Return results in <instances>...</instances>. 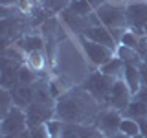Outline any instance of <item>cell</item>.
<instances>
[{"instance_id":"34","label":"cell","mask_w":147,"mask_h":138,"mask_svg":"<svg viewBox=\"0 0 147 138\" xmlns=\"http://www.w3.org/2000/svg\"><path fill=\"white\" fill-rule=\"evenodd\" d=\"M109 2H114V4H123L125 0H109Z\"/></svg>"},{"instance_id":"31","label":"cell","mask_w":147,"mask_h":138,"mask_svg":"<svg viewBox=\"0 0 147 138\" xmlns=\"http://www.w3.org/2000/svg\"><path fill=\"white\" fill-rule=\"evenodd\" d=\"M107 138H129V136H127V135H123V133L119 131V133H116V135H112V136H107Z\"/></svg>"},{"instance_id":"13","label":"cell","mask_w":147,"mask_h":138,"mask_svg":"<svg viewBox=\"0 0 147 138\" xmlns=\"http://www.w3.org/2000/svg\"><path fill=\"white\" fill-rule=\"evenodd\" d=\"M9 92H11V96H13L15 107H20V109L26 110L30 107V103H33V99H35V83L33 85H22V83H18V85L13 87Z\"/></svg>"},{"instance_id":"33","label":"cell","mask_w":147,"mask_h":138,"mask_svg":"<svg viewBox=\"0 0 147 138\" xmlns=\"http://www.w3.org/2000/svg\"><path fill=\"white\" fill-rule=\"evenodd\" d=\"M142 57H144V63H147V46H145L144 52H142Z\"/></svg>"},{"instance_id":"9","label":"cell","mask_w":147,"mask_h":138,"mask_svg":"<svg viewBox=\"0 0 147 138\" xmlns=\"http://www.w3.org/2000/svg\"><path fill=\"white\" fill-rule=\"evenodd\" d=\"M121 120H123V112H119V110L109 107L105 110H101L98 114V118H96V125L101 133H103L105 136H112L119 133V125H121Z\"/></svg>"},{"instance_id":"8","label":"cell","mask_w":147,"mask_h":138,"mask_svg":"<svg viewBox=\"0 0 147 138\" xmlns=\"http://www.w3.org/2000/svg\"><path fill=\"white\" fill-rule=\"evenodd\" d=\"M81 44H83V50H85L86 57H88L90 63L96 64V66H103L105 63H109L110 59L116 55L114 50H110L103 44H98V43H94V41H88L85 35L81 37Z\"/></svg>"},{"instance_id":"7","label":"cell","mask_w":147,"mask_h":138,"mask_svg":"<svg viewBox=\"0 0 147 138\" xmlns=\"http://www.w3.org/2000/svg\"><path fill=\"white\" fill-rule=\"evenodd\" d=\"M131 99H132V92L127 87V83L123 81V77L116 79V81H114V85H112V89H110L107 105H109V107H112V109H116V110H119V112H123V110L129 107Z\"/></svg>"},{"instance_id":"16","label":"cell","mask_w":147,"mask_h":138,"mask_svg":"<svg viewBox=\"0 0 147 138\" xmlns=\"http://www.w3.org/2000/svg\"><path fill=\"white\" fill-rule=\"evenodd\" d=\"M123 116L125 118H134V120L145 118L147 116V101H140V99L132 98L131 103H129V107L123 110Z\"/></svg>"},{"instance_id":"6","label":"cell","mask_w":147,"mask_h":138,"mask_svg":"<svg viewBox=\"0 0 147 138\" xmlns=\"http://www.w3.org/2000/svg\"><path fill=\"white\" fill-rule=\"evenodd\" d=\"M61 18H63L64 24L70 28L74 33H77V35H85V31L88 30V28L101 24V20H99V17H98V13H96V11L92 13V15L83 17V15H77V13H74L72 9L66 7L61 13Z\"/></svg>"},{"instance_id":"10","label":"cell","mask_w":147,"mask_h":138,"mask_svg":"<svg viewBox=\"0 0 147 138\" xmlns=\"http://www.w3.org/2000/svg\"><path fill=\"white\" fill-rule=\"evenodd\" d=\"M55 114V105H44L39 101L30 103V107L26 109V118H28V129L37 127V125H44L46 122L53 118Z\"/></svg>"},{"instance_id":"12","label":"cell","mask_w":147,"mask_h":138,"mask_svg":"<svg viewBox=\"0 0 147 138\" xmlns=\"http://www.w3.org/2000/svg\"><path fill=\"white\" fill-rule=\"evenodd\" d=\"M85 37H86L88 41H94V43H98V44L107 46V48L114 50V52H116L118 46H119V44L116 43V39L112 37V33H110V30H109V28H105L103 24L88 28V30L85 31Z\"/></svg>"},{"instance_id":"4","label":"cell","mask_w":147,"mask_h":138,"mask_svg":"<svg viewBox=\"0 0 147 138\" xmlns=\"http://www.w3.org/2000/svg\"><path fill=\"white\" fill-rule=\"evenodd\" d=\"M98 17L101 20V24L109 30L114 28H129L127 26V13L123 4H114V2H105L98 11Z\"/></svg>"},{"instance_id":"26","label":"cell","mask_w":147,"mask_h":138,"mask_svg":"<svg viewBox=\"0 0 147 138\" xmlns=\"http://www.w3.org/2000/svg\"><path fill=\"white\" fill-rule=\"evenodd\" d=\"M28 131H30L31 138H50L48 129H46V123H44V125H37V127H30Z\"/></svg>"},{"instance_id":"1","label":"cell","mask_w":147,"mask_h":138,"mask_svg":"<svg viewBox=\"0 0 147 138\" xmlns=\"http://www.w3.org/2000/svg\"><path fill=\"white\" fill-rule=\"evenodd\" d=\"M99 101L90 94L85 87L81 89H72L64 92L55 101V114L59 120L66 123H76V125H85L92 118H98Z\"/></svg>"},{"instance_id":"29","label":"cell","mask_w":147,"mask_h":138,"mask_svg":"<svg viewBox=\"0 0 147 138\" xmlns=\"http://www.w3.org/2000/svg\"><path fill=\"white\" fill-rule=\"evenodd\" d=\"M140 77H142V87H147V63H142V66H140Z\"/></svg>"},{"instance_id":"15","label":"cell","mask_w":147,"mask_h":138,"mask_svg":"<svg viewBox=\"0 0 147 138\" xmlns=\"http://www.w3.org/2000/svg\"><path fill=\"white\" fill-rule=\"evenodd\" d=\"M116 55L119 59H121L125 64H132V66H142V63H144V57H142V53L138 52V50H132L129 48V46H123L119 44L118 50H116Z\"/></svg>"},{"instance_id":"3","label":"cell","mask_w":147,"mask_h":138,"mask_svg":"<svg viewBox=\"0 0 147 138\" xmlns=\"http://www.w3.org/2000/svg\"><path fill=\"white\" fill-rule=\"evenodd\" d=\"M0 129H2V138H15L18 135H22V133H26L28 131L26 110L20 107H13L2 118Z\"/></svg>"},{"instance_id":"2","label":"cell","mask_w":147,"mask_h":138,"mask_svg":"<svg viewBox=\"0 0 147 138\" xmlns=\"http://www.w3.org/2000/svg\"><path fill=\"white\" fill-rule=\"evenodd\" d=\"M127 26L140 37L147 35V0H132L125 4Z\"/></svg>"},{"instance_id":"28","label":"cell","mask_w":147,"mask_h":138,"mask_svg":"<svg viewBox=\"0 0 147 138\" xmlns=\"http://www.w3.org/2000/svg\"><path fill=\"white\" fill-rule=\"evenodd\" d=\"M138 125H140V135L144 138H147V116L138 120Z\"/></svg>"},{"instance_id":"11","label":"cell","mask_w":147,"mask_h":138,"mask_svg":"<svg viewBox=\"0 0 147 138\" xmlns=\"http://www.w3.org/2000/svg\"><path fill=\"white\" fill-rule=\"evenodd\" d=\"M2 77H0V85H2V89H7L11 90L13 87L18 85V70H20L22 64L15 61V59H9L6 55H2Z\"/></svg>"},{"instance_id":"22","label":"cell","mask_w":147,"mask_h":138,"mask_svg":"<svg viewBox=\"0 0 147 138\" xmlns=\"http://www.w3.org/2000/svg\"><path fill=\"white\" fill-rule=\"evenodd\" d=\"M40 4L50 13H63L64 9L70 6V0H40Z\"/></svg>"},{"instance_id":"36","label":"cell","mask_w":147,"mask_h":138,"mask_svg":"<svg viewBox=\"0 0 147 138\" xmlns=\"http://www.w3.org/2000/svg\"><path fill=\"white\" fill-rule=\"evenodd\" d=\"M145 41H147V35H145Z\"/></svg>"},{"instance_id":"17","label":"cell","mask_w":147,"mask_h":138,"mask_svg":"<svg viewBox=\"0 0 147 138\" xmlns=\"http://www.w3.org/2000/svg\"><path fill=\"white\" fill-rule=\"evenodd\" d=\"M123 68H125V63H123L118 55H114L109 63H105L103 66H99V70L103 74H107V76H110V77H114V79H119V77L123 76Z\"/></svg>"},{"instance_id":"32","label":"cell","mask_w":147,"mask_h":138,"mask_svg":"<svg viewBox=\"0 0 147 138\" xmlns=\"http://www.w3.org/2000/svg\"><path fill=\"white\" fill-rule=\"evenodd\" d=\"M15 138H31V136H30V131H26V133H22V135H18Z\"/></svg>"},{"instance_id":"30","label":"cell","mask_w":147,"mask_h":138,"mask_svg":"<svg viewBox=\"0 0 147 138\" xmlns=\"http://www.w3.org/2000/svg\"><path fill=\"white\" fill-rule=\"evenodd\" d=\"M18 4V0H0V6H6V7H15Z\"/></svg>"},{"instance_id":"20","label":"cell","mask_w":147,"mask_h":138,"mask_svg":"<svg viewBox=\"0 0 147 138\" xmlns=\"http://www.w3.org/2000/svg\"><path fill=\"white\" fill-rule=\"evenodd\" d=\"M119 131H121L123 135H127L129 138L140 135V125H138V120H134V118H125V116H123L121 125H119Z\"/></svg>"},{"instance_id":"35","label":"cell","mask_w":147,"mask_h":138,"mask_svg":"<svg viewBox=\"0 0 147 138\" xmlns=\"http://www.w3.org/2000/svg\"><path fill=\"white\" fill-rule=\"evenodd\" d=\"M132 138H144V136H142V135H136V136H132Z\"/></svg>"},{"instance_id":"14","label":"cell","mask_w":147,"mask_h":138,"mask_svg":"<svg viewBox=\"0 0 147 138\" xmlns=\"http://www.w3.org/2000/svg\"><path fill=\"white\" fill-rule=\"evenodd\" d=\"M123 81L127 83V87L131 89L132 96L136 94L138 90L142 89V77H140V68L138 66H132V64H125L123 68Z\"/></svg>"},{"instance_id":"24","label":"cell","mask_w":147,"mask_h":138,"mask_svg":"<svg viewBox=\"0 0 147 138\" xmlns=\"http://www.w3.org/2000/svg\"><path fill=\"white\" fill-rule=\"evenodd\" d=\"M26 55H28V63L26 64H30L33 70H40V68L44 66V53L42 52H30Z\"/></svg>"},{"instance_id":"23","label":"cell","mask_w":147,"mask_h":138,"mask_svg":"<svg viewBox=\"0 0 147 138\" xmlns=\"http://www.w3.org/2000/svg\"><path fill=\"white\" fill-rule=\"evenodd\" d=\"M77 131L81 138H107L98 129V125H77Z\"/></svg>"},{"instance_id":"21","label":"cell","mask_w":147,"mask_h":138,"mask_svg":"<svg viewBox=\"0 0 147 138\" xmlns=\"http://www.w3.org/2000/svg\"><path fill=\"white\" fill-rule=\"evenodd\" d=\"M68 9H72L74 13H77V15H92L94 13V7L88 4V0H70V6H68Z\"/></svg>"},{"instance_id":"18","label":"cell","mask_w":147,"mask_h":138,"mask_svg":"<svg viewBox=\"0 0 147 138\" xmlns=\"http://www.w3.org/2000/svg\"><path fill=\"white\" fill-rule=\"evenodd\" d=\"M17 44L20 46L26 53H30V52H42V48H44V41H42V37H39V35H26L24 39H20Z\"/></svg>"},{"instance_id":"25","label":"cell","mask_w":147,"mask_h":138,"mask_svg":"<svg viewBox=\"0 0 147 138\" xmlns=\"http://www.w3.org/2000/svg\"><path fill=\"white\" fill-rule=\"evenodd\" d=\"M24 53H26V52H24V50H22L18 44H15V46H6V50H4V55H6V57L15 59V61H18V63L22 61Z\"/></svg>"},{"instance_id":"27","label":"cell","mask_w":147,"mask_h":138,"mask_svg":"<svg viewBox=\"0 0 147 138\" xmlns=\"http://www.w3.org/2000/svg\"><path fill=\"white\" fill-rule=\"evenodd\" d=\"M63 138H81L76 123H66L63 129Z\"/></svg>"},{"instance_id":"5","label":"cell","mask_w":147,"mask_h":138,"mask_svg":"<svg viewBox=\"0 0 147 138\" xmlns=\"http://www.w3.org/2000/svg\"><path fill=\"white\" fill-rule=\"evenodd\" d=\"M114 81H116L114 77H110V76H107V74H103L99 70V72H94L92 76H88V79L85 83V89L88 90L99 103H103V101L107 103Z\"/></svg>"},{"instance_id":"19","label":"cell","mask_w":147,"mask_h":138,"mask_svg":"<svg viewBox=\"0 0 147 138\" xmlns=\"http://www.w3.org/2000/svg\"><path fill=\"white\" fill-rule=\"evenodd\" d=\"M37 81H39L37 70H33L30 64H22L20 70H18V83H22V85H33Z\"/></svg>"}]
</instances>
